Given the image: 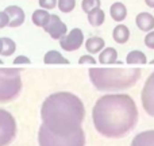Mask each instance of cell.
<instances>
[{"instance_id":"277c9868","label":"cell","mask_w":154,"mask_h":146,"mask_svg":"<svg viewBox=\"0 0 154 146\" xmlns=\"http://www.w3.org/2000/svg\"><path fill=\"white\" fill-rule=\"evenodd\" d=\"M20 69L0 68V103L11 101L22 91Z\"/></svg>"},{"instance_id":"ffe728a7","label":"cell","mask_w":154,"mask_h":146,"mask_svg":"<svg viewBox=\"0 0 154 146\" xmlns=\"http://www.w3.org/2000/svg\"><path fill=\"white\" fill-rule=\"evenodd\" d=\"M126 62L127 64H146L147 58H146V54L141 50H133L127 54L126 57Z\"/></svg>"},{"instance_id":"5b68a950","label":"cell","mask_w":154,"mask_h":146,"mask_svg":"<svg viewBox=\"0 0 154 146\" xmlns=\"http://www.w3.org/2000/svg\"><path fill=\"white\" fill-rule=\"evenodd\" d=\"M39 146H85V133L82 127L66 137H58L51 134L43 125L38 131Z\"/></svg>"},{"instance_id":"d4e9b609","label":"cell","mask_w":154,"mask_h":146,"mask_svg":"<svg viewBox=\"0 0 154 146\" xmlns=\"http://www.w3.org/2000/svg\"><path fill=\"white\" fill-rule=\"evenodd\" d=\"M79 64H91V65H95L96 64V60L93 58L91 54H85V56H81L79 58Z\"/></svg>"},{"instance_id":"52a82bcc","label":"cell","mask_w":154,"mask_h":146,"mask_svg":"<svg viewBox=\"0 0 154 146\" xmlns=\"http://www.w3.org/2000/svg\"><path fill=\"white\" fill-rule=\"evenodd\" d=\"M141 100L145 111L150 116H154V72L147 77L146 82H145L141 93Z\"/></svg>"},{"instance_id":"4fadbf2b","label":"cell","mask_w":154,"mask_h":146,"mask_svg":"<svg viewBox=\"0 0 154 146\" xmlns=\"http://www.w3.org/2000/svg\"><path fill=\"white\" fill-rule=\"evenodd\" d=\"M109 14H111V18L114 19V20L122 22V20H125L126 16H127V8H126V5L123 4V3L116 2L111 5Z\"/></svg>"},{"instance_id":"83f0119b","label":"cell","mask_w":154,"mask_h":146,"mask_svg":"<svg viewBox=\"0 0 154 146\" xmlns=\"http://www.w3.org/2000/svg\"><path fill=\"white\" fill-rule=\"evenodd\" d=\"M8 26V15L4 11H0V29H4Z\"/></svg>"},{"instance_id":"7a4b0ae2","label":"cell","mask_w":154,"mask_h":146,"mask_svg":"<svg viewBox=\"0 0 154 146\" xmlns=\"http://www.w3.org/2000/svg\"><path fill=\"white\" fill-rule=\"evenodd\" d=\"M41 118L42 125L51 134L66 137L81 127L85 107L79 96L70 92H56L45 99Z\"/></svg>"},{"instance_id":"9a60e30c","label":"cell","mask_w":154,"mask_h":146,"mask_svg":"<svg viewBox=\"0 0 154 146\" xmlns=\"http://www.w3.org/2000/svg\"><path fill=\"white\" fill-rule=\"evenodd\" d=\"M43 62H45V64H62V65L69 64V61L57 50L48 51V53L43 56Z\"/></svg>"},{"instance_id":"8fae6325","label":"cell","mask_w":154,"mask_h":146,"mask_svg":"<svg viewBox=\"0 0 154 146\" xmlns=\"http://www.w3.org/2000/svg\"><path fill=\"white\" fill-rule=\"evenodd\" d=\"M135 22H137V26L139 27V30L145 33H149V31H153L154 29V16L149 12H141L137 15L135 18Z\"/></svg>"},{"instance_id":"2e32d148","label":"cell","mask_w":154,"mask_h":146,"mask_svg":"<svg viewBox=\"0 0 154 146\" xmlns=\"http://www.w3.org/2000/svg\"><path fill=\"white\" fill-rule=\"evenodd\" d=\"M32 23L35 24V26L38 27H45L46 24L49 23V19H50V14H49V11L46 10H35L34 12H32Z\"/></svg>"},{"instance_id":"5bb4252c","label":"cell","mask_w":154,"mask_h":146,"mask_svg":"<svg viewBox=\"0 0 154 146\" xmlns=\"http://www.w3.org/2000/svg\"><path fill=\"white\" fill-rule=\"evenodd\" d=\"M112 38L118 43H126L130 38V30L125 24H118L112 31Z\"/></svg>"},{"instance_id":"30bf717a","label":"cell","mask_w":154,"mask_h":146,"mask_svg":"<svg viewBox=\"0 0 154 146\" xmlns=\"http://www.w3.org/2000/svg\"><path fill=\"white\" fill-rule=\"evenodd\" d=\"M4 12L8 15V26L10 27H19L24 23V11L19 5H8L4 10Z\"/></svg>"},{"instance_id":"cb8c5ba5","label":"cell","mask_w":154,"mask_h":146,"mask_svg":"<svg viewBox=\"0 0 154 146\" xmlns=\"http://www.w3.org/2000/svg\"><path fill=\"white\" fill-rule=\"evenodd\" d=\"M39 5L42 10H53V8H56L57 5V0H39Z\"/></svg>"},{"instance_id":"44dd1931","label":"cell","mask_w":154,"mask_h":146,"mask_svg":"<svg viewBox=\"0 0 154 146\" xmlns=\"http://www.w3.org/2000/svg\"><path fill=\"white\" fill-rule=\"evenodd\" d=\"M2 42H3L2 56H4V57L12 56L16 50V43L14 42L11 38H2Z\"/></svg>"},{"instance_id":"4316f807","label":"cell","mask_w":154,"mask_h":146,"mask_svg":"<svg viewBox=\"0 0 154 146\" xmlns=\"http://www.w3.org/2000/svg\"><path fill=\"white\" fill-rule=\"evenodd\" d=\"M30 62H31L30 61V58L29 57H26V56H18L15 60H14V64L15 65H24V64L29 65Z\"/></svg>"},{"instance_id":"3957f363","label":"cell","mask_w":154,"mask_h":146,"mask_svg":"<svg viewBox=\"0 0 154 146\" xmlns=\"http://www.w3.org/2000/svg\"><path fill=\"white\" fill-rule=\"evenodd\" d=\"M89 79L99 91H122L131 88L139 80L142 69L138 68H92Z\"/></svg>"},{"instance_id":"ac0fdd59","label":"cell","mask_w":154,"mask_h":146,"mask_svg":"<svg viewBox=\"0 0 154 146\" xmlns=\"http://www.w3.org/2000/svg\"><path fill=\"white\" fill-rule=\"evenodd\" d=\"M85 48H87V51H89L91 54H96L100 50H103L104 39L100 37H91L89 39H87V42H85Z\"/></svg>"},{"instance_id":"f546056e","label":"cell","mask_w":154,"mask_h":146,"mask_svg":"<svg viewBox=\"0 0 154 146\" xmlns=\"http://www.w3.org/2000/svg\"><path fill=\"white\" fill-rule=\"evenodd\" d=\"M2 48H3V42H2V38H0V54H2Z\"/></svg>"},{"instance_id":"ba28073f","label":"cell","mask_w":154,"mask_h":146,"mask_svg":"<svg viewBox=\"0 0 154 146\" xmlns=\"http://www.w3.org/2000/svg\"><path fill=\"white\" fill-rule=\"evenodd\" d=\"M82 42H84V33L80 29L70 30L69 34L62 37L60 39V45L65 51H75L77 49L81 48Z\"/></svg>"},{"instance_id":"603a6c76","label":"cell","mask_w":154,"mask_h":146,"mask_svg":"<svg viewBox=\"0 0 154 146\" xmlns=\"http://www.w3.org/2000/svg\"><path fill=\"white\" fill-rule=\"evenodd\" d=\"M81 8L84 12H91L95 8H100V0H82Z\"/></svg>"},{"instance_id":"9c48e42d","label":"cell","mask_w":154,"mask_h":146,"mask_svg":"<svg viewBox=\"0 0 154 146\" xmlns=\"http://www.w3.org/2000/svg\"><path fill=\"white\" fill-rule=\"evenodd\" d=\"M43 29H45V31L48 33L53 39H61L62 37L66 35V31H68L66 24H65L64 22L60 19V16L56 15V14L50 15L49 23L46 24Z\"/></svg>"},{"instance_id":"d6986e66","label":"cell","mask_w":154,"mask_h":146,"mask_svg":"<svg viewBox=\"0 0 154 146\" xmlns=\"http://www.w3.org/2000/svg\"><path fill=\"white\" fill-rule=\"evenodd\" d=\"M118 61V51L114 48H106L99 54V62L101 64H114Z\"/></svg>"},{"instance_id":"6da1fadb","label":"cell","mask_w":154,"mask_h":146,"mask_svg":"<svg viewBox=\"0 0 154 146\" xmlns=\"http://www.w3.org/2000/svg\"><path fill=\"white\" fill-rule=\"evenodd\" d=\"M95 129L107 138H120L138 122V108L130 95H104L92 110Z\"/></svg>"},{"instance_id":"f1b7e54d","label":"cell","mask_w":154,"mask_h":146,"mask_svg":"<svg viewBox=\"0 0 154 146\" xmlns=\"http://www.w3.org/2000/svg\"><path fill=\"white\" fill-rule=\"evenodd\" d=\"M145 2H146V4L149 5V7L154 8V0H145Z\"/></svg>"},{"instance_id":"7402d4cb","label":"cell","mask_w":154,"mask_h":146,"mask_svg":"<svg viewBox=\"0 0 154 146\" xmlns=\"http://www.w3.org/2000/svg\"><path fill=\"white\" fill-rule=\"evenodd\" d=\"M57 5H58L61 12H70L75 10L76 7V0H57Z\"/></svg>"},{"instance_id":"4dcf8cb0","label":"cell","mask_w":154,"mask_h":146,"mask_svg":"<svg viewBox=\"0 0 154 146\" xmlns=\"http://www.w3.org/2000/svg\"><path fill=\"white\" fill-rule=\"evenodd\" d=\"M150 64H153V65H154V60H152V62H150Z\"/></svg>"},{"instance_id":"8992f818","label":"cell","mask_w":154,"mask_h":146,"mask_svg":"<svg viewBox=\"0 0 154 146\" xmlns=\"http://www.w3.org/2000/svg\"><path fill=\"white\" fill-rule=\"evenodd\" d=\"M16 135V120L12 114L0 108V146H7Z\"/></svg>"},{"instance_id":"484cf974","label":"cell","mask_w":154,"mask_h":146,"mask_svg":"<svg viewBox=\"0 0 154 146\" xmlns=\"http://www.w3.org/2000/svg\"><path fill=\"white\" fill-rule=\"evenodd\" d=\"M145 45L150 49H154V31H149L145 37Z\"/></svg>"},{"instance_id":"e0dca14e","label":"cell","mask_w":154,"mask_h":146,"mask_svg":"<svg viewBox=\"0 0 154 146\" xmlns=\"http://www.w3.org/2000/svg\"><path fill=\"white\" fill-rule=\"evenodd\" d=\"M106 20V14L101 8H95L91 12H88V22L89 24H92L93 27H99L104 23Z\"/></svg>"},{"instance_id":"7c38bea8","label":"cell","mask_w":154,"mask_h":146,"mask_svg":"<svg viewBox=\"0 0 154 146\" xmlns=\"http://www.w3.org/2000/svg\"><path fill=\"white\" fill-rule=\"evenodd\" d=\"M131 146H154V130L142 131L134 137Z\"/></svg>"},{"instance_id":"1f68e13d","label":"cell","mask_w":154,"mask_h":146,"mask_svg":"<svg viewBox=\"0 0 154 146\" xmlns=\"http://www.w3.org/2000/svg\"><path fill=\"white\" fill-rule=\"evenodd\" d=\"M0 65H3V61H2V60H0Z\"/></svg>"}]
</instances>
